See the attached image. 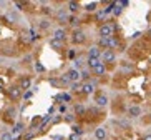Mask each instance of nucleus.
<instances>
[{
    "label": "nucleus",
    "mask_w": 151,
    "mask_h": 140,
    "mask_svg": "<svg viewBox=\"0 0 151 140\" xmlns=\"http://www.w3.org/2000/svg\"><path fill=\"white\" fill-rule=\"evenodd\" d=\"M67 112V105H60V113H65Z\"/></svg>",
    "instance_id": "42"
},
{
    "label": "nucleus",
    "mask_w": 151,
    "mask_h": 140,
    "mask_svg": "<svg viewBox=\"0 0 151 140\" xmlns=\"http://www.w3.org/2000/svg\"><path fill=\"white\" fill-rule=\"evenodd\" d=\"M85 63H86V60H83L81 57H76V59L73 60V68H76V70H83Z\"/></svg>",
    "instance_id": "22"
},
{
    "label": "nucleus",
    "mask_w": 151,
    "mask_h": 140,
    "mask_svg": "<svg viewBox=\"0 0 151 140\" xmlns=\"http://www.w3.org/2000/svg\"><path fill=\"white\" fill-rule=\"evenodd\" d=\"M65 137L63 135H52V140H63Z\"/></svg>",
    "instance_id": "40"
},
{
    "label": "nucleus",
    "mask_w": 151,
    "mask_h": 140,
    "mask_svg": "<svg viewBox=\"0 0 151 140\" xmlns=\"http://www.w3.org/2000/svg\"><path fill=\"white\" fill-rule=\"evenodd\" d=\"M98 2H88V4H85L83 5V10L85 12H90V14H91V12H96L98 10Z\"/></svg>",
    "instance_id": "20"
},
{
    "label": "nucleus",
    "mask_w": 151,
    "mask_h": 140,
    "mask_svg": "<svg viewBox=\"0 0 151 140\" xmlns=\"http://www.w3.org/2000/svg\"><path fill=\"white\" fill-rule=\"evenodd\" d=\"M141 140H151V132H146V133L141 137Z\"/></svg>",
    "instance_id": "38"
},
{
    "label": "nucleus",
    "mask_w": 151,
    "mask_h": 140,
    "mask_svg": "<svg viewBox=\"0 0 151 140\" xmlns=\"http://www.w3.org/2000/svg\"><path fill=\"white\" fill-rule=\"evenodd\" d=\"M139 35H141V32H134V33H133V38H138Z\"/></svg>",
    "instance_id": "44"
},
{
    "label": "nucleus",
    "mask_w": 151,
    "mask_h": 140,
    "mask_svg": "<svg viewBox=\"0 0 151 140\" xmlns=\"http://www.w3.org/2000/svg\"><path fill=\"white\" fill-rule=\"evenodd\" d=\"M115 23L111 22H103L100 27H98V38H110V37L115 35Z\"/></svg>",
    "instance_id": "2"
},
{
    "label": "nucleus",
    "mask_w": 151,
    "mask_h": 140,
    "mask_svg": "<svg viewBox=\"0 0 151 140\" xmlns=\"http://www.w3.org/2000/svg\"><path fill=\"white\" fill-rule=\"evenodd\" d=\"M105 17H106L105 10H103V9H98V10H96V18H98V20H103Z\"/></svg>",
    "instance_id": "32"
},
{
    "label": "nucleus",
    "mask_w": 151,
    "mask_h": 140,
    "mask_svg": "<svg viewBox=\"0 0 151 140\" xmlns=\"http://www.w3.org/2000/svg\"><path fill=\"white\" fill-rule=\"evenodd\" d=\"M113 14H115V17H120V15L123 14V7H121L120 4H116L115 9H113Z\"/></svg>",
    "instance_id": "30"
},
{
    "label": "nucleus",
    "mask_w": 151,
    "mask_h": 140,
    "mask_svg": "<svg viewBox=\"0 0 151 140\" xmlns=\"http://www.w3.org/2000/svg\"><path fill=\"white\" fill-rule=\"evenodd\" d=\"M32 97H33V92H32V90H27L25 94L22 95V99H23V100H28V99H32Z\"/></svg>",
    "instance_id": "36"
},
{
    "label": "nucleus",
    "mask_w": 151,
    "mask_h": 140,
    "mask_svg": "<svg viewBox=\"0 0 151 140\" xmlns=\"http://www.w3.org/2000/svg\"><path fill=\"white\" fill-rule=\"evenodd\" d=\"M70 140H80V135H75V133H71V135H70Z\"/></svg>",
    "instance_id": "41"
},
{
    "label": "nucleus",
    "mask_w": 151,
    "mask_h": 140,
    "mask_svg": "<svg viewBox=\"0 0 151 140\" xmlns=\"http://www.w3.org/2000/svg\"><path fill=\"white\" fill-rule=\"evenodd\" d=\"M150 35H151V28H150Z\"/></svg>",
    "instance_id": "45"
},
{
    "label": "nucleus",
    "mask_w": 151,
    "mask_h": 140,
    "mask_svg": "<svg viewBox=\"0 0 151 140\" xmlns=\"http://www.w3.org/2000/svg\"><path fill=\"white\" fill-rule=\"evenodd\" d=\"M15 137L12 135V132L10 130H2L0 132V140H14Z\"/></svg>",
    "instance_id": "25"
},
{
    "label": "nucleus",
    "mask_w": 151,
    "mask_h": 140,
    "mask_svg": "<svg viewBox=\"0 0 151 140\" xmlns=\"http://www.w3.org/2000/svg\"><path fill=\"white\" fill-rule=\"evenodd\" d=\"M50 120H52V115H45V117L42 118V122H40V127H38V128H43V127L47 125V123H48Z\"/></svg>",
    "instance_id": "31"
},
{
    "label": "nucleus",
    "mask_w": 151,
    "mask_h": 140,
    "mask_svg": "<svg viewBox=\"0 0 151 140\" xmlns=\"http://www.w3.org/2000/svg\"><path fill=\"white\" fill-rule=\"evenodd\" d=\"M68 25H71L73 28H78V17L76 15H70L68 17Z\"/></svg>",
    "instance_id": "26"
},
{
    "label": "nucleus",
    "mask_w": 151,
    "mask_h": 140,
    "mask_svg": "<svg viewBox=\"0 0 151 140\" xmlns=\"http://www.w3.org/2000/svg\"><path fill=\"white\" fill-rule=\"evenodd\" d=\"M35 68H37V72H45V67L40 62H35Z\"/></svg>",
    "instance_id": "37"
},
{
    "label": "nucleus",
    "mask_w": 151,
    "mask_h": 140,
    "mask_svg": "<svg viewBox=\"0 0 151 140\" xmlns=\"http://www.w3.org/2000/svg\"><path fill=\"white\" fill-rule=\"evenodd\" d=\"M65 75H67V78L70 80V83H75V82H81L80 78V70H76V68H68L67 72H65Z\"/></svg>",
    "instance_id": "13"
},
{
    "label": "nucleus",
    "mask_w": 151,
    "mask_h": 140,
    "mask_svg": "<svg viewBox=\"0 0 151 140\" xmlns=\"http://www.w3.org/2000/svg\"><path fill=\"white\" fill-rule=\"evenodd\" d=\"M37 27H38V30L42 32H47L52 28V18L48 17H40L38 20H37Z\"/></svg>",
    "instance_id": "10"
},
{
    "label": "nucleus",
    "mask_w": 151,
    "mask_h": 140,
    "mask_svg": "<svg viewBox=\"0 0 151 140\" xmlns=\"http://www.w3.org/2000/svg\"><path fill=\"white\" fill-rule=\"evenodd\" d=\"M100 63H101L100 59H86V68H88V70H93V68L98 67Z\"/></svg>",
    "instance_id": "21"
},
{
    "label": "nucleus",
    "mask_w": 151,
    "mask_h": 140,
    "mask_svg": "<svg viewBox=\"0 0 151 140\" xmlns=\"http://www.w3.org/2000/svg\"><path fill=\"white\" fill-rule=\"evenodd\" d=\"M7 115H9V117H15V113H17V110H15V107H10V109H7Z\"/></svg>",
    "instance_id": "35"
},
{
    "label": "nucleus",
    "mask_w": 151,
    "mask_h": 140,
    "mask_svg": "<svg viewBox=\"0 0 151 140\" xmlns=\"http://www.w3.org/2000/svg\"><path fill=\"white\" fill-rule=\"evenodd\" d=\"M23 60H25L27 63H30V60H33V57H32V55H27V57H25Z\"/></svg>",
    "instance_id": "43"
},
{
    "label": "nucleus",
    "mask_w": 151,
    "mask_h": 140,
    "mask_svg": "<svg viewBox=\"0 0 151 140\" xmlns=\"http://www.w3.org/2000/svg\"><path fill=\"white\" fill-rule=\"evenodd\" d=\"M17 85L22 88V92H23V90H25V92L30 90V88H32V77H22L20 80H18Z\"/></svg>",
    "instance_id": "16"
},
{
    "label": "nucleus",
    "mask_w": 151,
    "mask_h": 140,
    "mask_svg": "<svg viewBox=\"0 0 151 140\" xmlns=\"http://www.w3.org/2000/svg\"><path fill=\"white\" fill-rule=\"evenodd\" d=\"M101 52L103 50L95 44V45L88 47V50H86V59H101Z\"/></svg>",
    "instance_id": "11"
},
{
    "label": "nucleus",
    "mask_w": 151,
    "mask_h": 140,
    "mask_svg": "<svg viewBox=\"0 0 151 140\" xmlns=\"http://www.w3.org/2000/svg\"><path fill=\"white\" fill-rule=\"evenodd\" d=\"M101 63H105V65H111V63H115L116 62V52L115 50H111V49H108V50H103L101 52Z\"/></svg>",
    "instance_id": "3"
},
{
    "label": "nucleus",
    "mask_w": 151,
    "mask_h": 140,
    "mask_svg": "<svg viewBox=\"0 0 151 140\" xmlns=\"http://www.w3.org/2000/svg\"><path fill=\"white\" fill-rule=\"evenodd\" d=\"M7 95H9L10 100H14V102H18V100L22 99V88L18 85H10L9 88H7Z\"/></svg>",
    "instance_id": "6"
},
{
    "label": "nucleus",
    "mask_w": 151,
    "mask_h": 140,
    "mask_svg": "<svg viewBox=\"0 0 151 140\" xmlns=\"http://www.w3.org/2000/svg\"><path fill=\"white\" fill-rule=\"evenodd\" d=\"M80 78H81L83 82L91 80V70H88V68H83V70H80Z\"/></svg>",
    "instance_id": "23"
},
{
    "label": "nucleus",
    "mask_w": 151,
    "mask_h": 140,
    "mask_svg": "<svg viewBox=\"0 0 151 140\" xmlns=\"http://www.w3.org/2000/svg\"><path fill=\"white\" fill-rule=\"evenodd\" d=\"M67 10L70 15H76L81 10V4L80 2H75V0H70V2H67Z\"/></svg>",
    "instance_id": "14"
},
{
    "label": "nucleus",
    "mask_w": 151,
    "mask_h": 140,
    "mask_svg": "<svg viewBox=\"0 0 151 140\" xmlns=\"http://www.w3.org/2000/svg\"><path fill=\"white\" fill-rule=\"evenodd\" d=\"M48 44H50V47H52L53 50H62V49H63V45H65L63 42H58V40H55V38H50Z\"/></svg>",
    "instance_id": "24"
},
{
    "label": "nucleus",
    "mask_w": 151,
    "mask_h": 140,
    "mask_svg": "<svg viewBox=\"0 0 151 140\" xmlns=\"http://www.w3.org/2000/svg\"><path fill=\"white\" fill-rule=\"evenodd\" d=\"M150 120H151V115H150Z\"/></svg>",
    "instance_id": "46"
},
{
    "label": "nucleus",
    "mask_w": 151,
    "mask_h": 140,
    "mask_svg": "<svg viewBox=\"0 0 151 140\" xmlns=\"http://www.w3.org/2000/svg\"><path fill=\"white\" fill-rule=\"evenodd\" d=\"M55 18H57V22L60 23V27L62 25H65V23H68V17H70V14H68L67 9H58L55 10Z\"/></svg>",
    "instance_id": "7"
},
{
    "label": "nucleus",
    "mask_w": 151,
    "mask_h": 140,
    "mask_svg": "<svg viewBox=\"0 0 151 140\" xmlns=\"http://www.w3.org/2000/svg\"><path fill=\"white\" fill-rule=\"evenodd\" d=\"M10 132H12V135H14V137L23 133V132H25V123H23L22 120H18V122L14 125V130H10Z\"/></svg>",
    "instance_id": "18"
},
{
    "label": "nucleus",
    "mask_w": 151,
    "mask_h": 140,
    "mask_svg": "<svg viewBox=\"0 0 151 140\" xmlns=\"http://www.w3.org/2000/svg\"><path fill=\"white\" fill-rule=\"evenodd\" d=\"M91 75L96 77V78L105 77V75H106V65H105V63H100L98 67H95L93 70H91Z\"/></svg>",
    "instance_id": "15"
},
{
    "label": "nucleus",
    "mask_w": 151,
    "mask_h": 140,
    "mask_svg": "<svg viewBox=\"0 0 151 140\" xmlns=\"http://www.w3.org/2000/svg\"><path fill=\"white\" fill-rule=\"evenodd\" d=\"M70 40L73 45H83L85 42L88 40V35H86V32L83 30V28H73L70 33Z\"/></svg>",
    "instance_id": "1"
},
{
    "label": "nucleus",
    "mask_w": 151,
    "mask_h": 140,
    "mask_svg": "<svg viewBox=\"0 0 151 140\" xmlns=\"http://www.w3.org/2000/svg\"><path fill=\"white\" fill-rule=\"evenodd\" d=\"M96 90V82L88 80V82H81V94L83 95H93Z\"/></svg>",
    "instance_id": "8"
},
{
    "label": "nucleus",
    "mask_w": 151,
    "mask_h": 140,
    "mask_svg": "<svg viewBox=\"0 0 151 140\" xmlns=\"http://www.w3.org/2000/svg\"><path fill=\"white\" fill-rule=\"evenodd\" d=\"M71 130H73L75 135H83V128H81L80 125H75V123H73V125H71Z\"/></svg>",
    "instance_id": "29"
},
{
    "label": "nucleus",
    "mask_w": 151,
    "mask_h": 140,
    "mask_svg": "<svg viewBox=\"0 0 151 140\" xmlns=\"http://www.w3.org/2000/svg\"><path fill=\"white\" fill-rule=\"evenodd\" d=\"M40 7H42V9H40L42 17H48V18H50V15H52V14H55V10L52 9V5H50V4H45V2H42V4H40Z\"/></svg>",
    "instance_id": "17"
},
{
    "label": "nucleus",
    "mask_w": 151,
    "mask_h": 140,
    "mask_svg": "<svg viewBox=\"0 0 151 140\" xmlns=\"http://www.w3.org/2000/svg\"><path fill=\"white\" fill-rule=\"evenodd\" d=\"M108 139V128L105 125H98L93 130V140H106Z\"/></svg>",
    "instance_id": "9"
},
{
    "label": "nucleus",
    "mask_w": 151,
    "mask_h": 140,
    "mask_svg": "<svg viewBox=\"0 0 151 140\" xmlns=\"http://www.w3.org/2000/svg\"><path fill=\"white\" fill-rule=\"evenodd\" d=\"M118 123H120L121 127H124V128H128V127H129V118H120Z\"/></svg>",
    "instance_id": "33"
},
{
    "label": "nucleus",
    "mask_w": 151,
    "mask_h": 140,
    "mask_svg": "<svg viewBox=\"0 0 151 140\" xmlns=\"http://www.w3.org/2000/svg\"><path fill=\"white\" fill-rule=\"evenodd\" d=\"M52 38H55V40H58V42H67V38H68V32H67V28L65 27H55L53 28V32H52Z\"/></svg>",
    "instance_id": "4"
},
{
    "label": "nucleus",
    "mask_w": 151,
    "mask_h": 140,
    "mask_svg": "<svg viewBox=\"0 0 151 140\" xmlns=\"http://www.w3.org/2000/svg\"><path fill=\"white\" fill-rule=\"evenodd\" d=\"M108 104H110V99L106 94H98L95 97V105L98 109H105V107H108Z\"/></svg>",
    "instance_id": "12"
},
{
    "label": "nucleus",
    "mask_w": 151,
    "mask_h": 140,
    "mask_svg": "<svg viewBox=\"0 0 151 140\" xmlns=\"http://www.w3.org/2000/svg\"><path fill=\"white\" fill-rule=\"evenodd\" d=\"M62 120H63V117H62V115H57V117L53 118V123H58V122H62Z\"/></svg>",
    "instance_id": "39"
},
{
    "label": "nucleus",
    "mask_w": 151,
    "mask_h": 140,
    "mask_svg": "<svg viewBox=\"0 0 151 140\" xmlns=\"http://www.w3.org/2000/svg\"><path fill=\"white\" fill-rule=\"evenodd\" d=\"M68 59H70V60H75V59H76L75 49H70V50H68Z\"/></svg>",
    "instance_id": "34"
},
{
    "label": "nucleus",
    "mask_w": 151,
    "mask_h": 140,
    "mask_svg": "<svg viewBox=\"0 0 151 140\" xmlns=\"http://www.w3.org/2000/svg\"><path fill=\"white\" fill-rule=\"evenodd\" d=\"M75 115L73 113H67V115H63V122H67V123H70V125H73V122H75Z\"/></svg>",
    "instance_id": "27"
},
{
    "label": "nucleus",
    "mask_w": 151,
    "mask_h": 140,
    "mask_svg": "<svg viewBox=\"0 0 151 140\" xmlns=\"http://www.w3.org/2000/svg\"><path fill=\"white\" fill-rule=\"evenodd\" d=\"M71 92H81V82H75V83H70Z\"/></svg>",
    "instance_id": "28"
},
{
    "label": "nucleus",
    "mask_w": 151,
    "mask_h": 140,
    "mask_svg": "<svg viewBox=\"0 0 151 140\" xmlns=\"http://www.w3.org/2000/svg\"><path fill=\"white\" fill-rule=\"evenodd\" d=\"M143 115V109L139 107V105H129L128 110H126V117L129 118V120H136V118H139Z\"/></svg>",
    "instance_id": "5"
},
{
    "label": "nucleus",
    "mask_w": 151,
    "mask_h": 140,
    "mask_svg": "<svg viewBox=\"0 0 151 140\" xmlns=\"http://www.w3.org/2000/svg\"><path fill=\"white\" fill-rule=\"evenodd\" d=\"M85 113H86V107L83 104H76L73 107V115L75 117H80V115H85Z\"/></svg>",
    "instance_id": "19"
}]
</instances>
